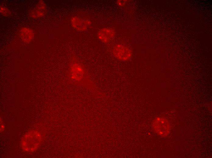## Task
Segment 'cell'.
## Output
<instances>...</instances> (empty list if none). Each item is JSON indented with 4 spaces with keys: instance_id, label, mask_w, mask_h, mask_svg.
<instances>
[{
    "instance_id": "cell-1",
    "label": "cell",
    "mask_w": 212,
    "mask_h": 158,
    "mask_svg": "<svg viewBox=\"0 0 212 158\" xmlns=\"http://www.w3.org/2000/svg\"><path fill=\"white\" fill-rule=\"evenodd\" d=\"M70 63L68 75L69 83L92 90L95 87L84 67L74 58Z\"/></svg>"
},
{
    "instance_id": "cell-2",
    "label": "cell",
    "mask_w": 212,
    "mask_h": 158,
    "mask_svg": "<svg viewBox=\"0 0 212 158\" xmlns=\"http://www.w3.org/2000/svg\"><path fill=\"white\" fill-rule=\"evenodd\" d=\"M43 136L41 133L36 130H30L22 137L21 146L26 152H33L37 150L41 144Z\"/></svg>"
},
{
    "instance_id": "cell-3",
    "label": "cell",
    "mask_w": 212,
    "mask_h": 158,
    "mask_svg": "<svg viewBox=\"0 0 212 158\" xmlns=\"http://www.w3.org/2000/svg\"><path fill=\"white\" fill-rule=\"evenodd\" d=\"M153 128L154 132L158 135L164 137L169 133L170 125L166 119L160 117L156 118L153 121Z\"/></svg>"
},
{
    "instance_id": "cell-4",
    "label": "cell",
    "mask_w": 212,
    "mask_h": 158,
    "mask_svg": "<svg viewBox=\"0 0 212 158\" xmlns=\"http://www.w3.org/2000/svg\"><path fill=\"white\" fill-rule=\"evenodd\" d=\"M114 56L120 61L129 60L132 56L131 51L127 46L120 44L115 45L112 50Z\"/></svg>"
},
{
    "instance_id": "cell-5",
    "label": "cell",
    "mask_w": 212,
    "mask_h": 158,
    "mask_svg": "<svg viewBox=\"0 0 212 158\" xmlns=\"http://www.w3.org/2000/svg\"><path fill=\"white\" fill-rule=\"evenodd\" d=\"M47 12V7L43 0H40L37 4L30 11V16L34 19H37L44 16Z\"/></svg>"
},
{
    "instance_id": "cell-6",
    "label": "cell",
    "mask_w": 212,
    "mask_h": 158,
    "mask_svg": "<svg viewBox=\"0 0 212 158\" xmlns=\"http://www.w3.org/2000/svg\"><path fill=\"white\" fill-rule=\"evenodd\" d=\"M115 33L114 29L110 28H104L97 33L98 39L103 43H106L110 42L114 37Z\"/></svg>"
},
{
    "instance_id": "cell-7",
    "label": "cell",
    "mask_w": 212,
    "mask_h": 158,
    "mask_svg": "<svg viewBox=\"0 0 212 158\" xmlns=\"http://www.w3.org/2000/svg\"><path fill=\"white\" fill-rule=\"evenodd\" d=\"M71 22L72 27L77 30L82 31L87 30L91 24L88 20H83L77 16L71 18Z\"/></svg>"
},
{
    "instance_id": "cell-8",
    "label": "cell",
    "mask_w": 212,
    "mask_h": 158,
    "mask_svg": "<svg viewBox=\"0 0 212 158\" xmlns=\"http://www.w3.org/2000/svg\"><path fill=\"white\" fill-rule=\"evenodd\" d=\"M19 36L23 42L28 43L31 42L34 40V33L31 28L27 27H23L19 30Z\"/></svg>"
},
{
    "instance_id": "cell-9",
    "label": "cell",
    "mask_w": 212,
    "mask_h": 158,
    "mask_svg": "<svg viewBox=\"0 0 212 158\" xmlns=\"http://www.w3.org/2000/svg\"><path fill=\"white\" fill-rule=\"evenodd\" d=\"M0 12L2 15L5 17H9L12 14V12L8 8L3 6H0Z\"/></svg>"
},
{
    "instance_id": "cell-10",
    "label": "cell",
    "mask_w": 212,
    "mask_h": 158,
    "mask_svg": "<svg viewBox=\"0 0 212 158\" xmlns=\"http://www.w3.org/2000/svg\"><path fill=\"white\" fill-rule=\"evenodd\" d=\"M5 128V126L2 123V120L1 118H0V132H1L3 131Z\"/></svg>"
},
{
    "instance_id": "cell-11",
    "label": "cell",
    "mask_w": 212,
    "mask_h": 158,
    "mask_svg": "<svg viewBox=\"0 0 212 158\" xmlns=\"http://www.w3.org/2000/svg\"><path fill=\"white\" fill-rule=\"evenodd\" d=\"M123 0H118L117 1V4L120 6H122L125 4V1Z\"/></svg>"
}]
</instances>
